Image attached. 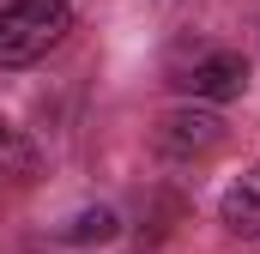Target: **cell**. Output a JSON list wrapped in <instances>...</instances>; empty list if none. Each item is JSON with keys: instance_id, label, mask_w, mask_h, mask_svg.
Segmentation results:
<instances>
[{"instance_id": "obj_1", "label": "cell", "mask_w": 260, "mask_h": 254, "mask_svg": "<svg viewBox=\"0 0 260 254\" xmlns=\"http://www.w3.org/2000/svg\"><path fill=\"white\" fill-rule=\"evenodd\" d=\"M73 30L67 0H6L0 6V67H37Z\"/></svg>"}, {"instance_id": "obj_2", "label": "cell", "mask_w": 260, "mask_h": 254, "mask_svg": "<svg viewBox=\"0 0 260 254\" xmlns=\"http://www.w3.org/2000/svg\"><path fill=\"white\" fill-rule=\"evenodd\" d=\"M176 85H182L188 97L224 103V97H242V85H248V61H242L236 49H206V55H194L188 73H176Z\"/></svg>"}, {"instance_id": "obj_3", "label": "cell", "mask_w": 260, "mask_h": 254, "mask_svg": "<svg viewBox=\"0 0 260 254\" xmlns=\"http://www.w3.org/2000/svg\"><path fill=\"white\" fill-rule=\"evenodd\" d=\"M218 139H224V121L206 109H176L157 127V151H170V157H206Z\"/></svg>"}, {"instance_id": "obj_4", "label": "cell", "mask_w": 260, "mask_h": 254, "mask_svg": "<svg viewBox=\"0 0 260 254\" xmlns=\"http://www.w3.org/2000/svg\"><path fill=\"white\" fill-rule=\"evenodd\" d=\"M218 218H224L230 236H260V164H254V170H242V176L224 188Z\"/></svg>"}, {"instance_id": "obj_5", "label": "cell", "mask_w": 260, "mask_h": 254, "mask_svg": "<svg viewBox=\"0 0 260 254\" xmlns=\"http://www.w3.org/2000/svg\"><path fill=\"white\" fill-rule=\"evenodd\" d=\"M24 176H37V145L0 115V182H24Z\"/></svg>"}, {"instance_id": "obj_6", "label": "cell", "mask_w": 260, "mask_h": 254, "mask_svg": "<svg viewBox=\"0 0 260 254\" xmlns=\"http://www.w3.org/2000/svg\"><path fill=\"white\" fill-rule=\"evenodd\" d=\"M109 230H115V218H109V212H91V218H79L73 236H109Z\"/></svg>"}]
</instances>
